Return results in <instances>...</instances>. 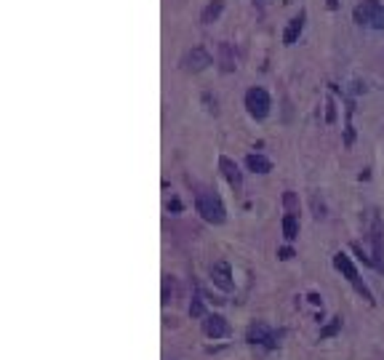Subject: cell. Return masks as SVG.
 <instances>
[{
  "instance_id": "18",
  "label": "cell",
  "mask_w": 384,
  "mask_h": 360,
  "mask_svg": "<svg viewBox=\"0 0 384 360\" xmlns=\"http://www.w3.org/2000/svg\"><path fill=\"white\" fill-rule=\"evenodd\" d=\"M283 206H286V214H299V200L293 192H286L283 195Z\"/></svg>"
},
{
  "instance_id": "17",
  "label": "cell",
  "mask_w": 384,
  "mask_h": 360,
  "mask_svg": "<svg viewBox=\"0 0 384 360\" xmlns=\"http://www.w3.org/2000/svg\"><path fill=\"white\" fill-rule=\"evenodd\" d=\"M173 296V278L171 275H163V304H168Z\"/></svg>"
},
{
  "instance_id": "22",
  "label": "cell",
  "mask_w": 384,
  "mask_h": 360,
  "mask_svg": "<svg viewBox=\"0 0 384 360\" xmlns=\"http://www.w3.org/2000/svg\"><path fill=\"white\" fill-rule=\"evenodd\" d=\"M278 256H281V259H291V256H293V251L291 249H281V251H278Z\"/></svg>"
},
{
  "instance_id": "23",
  "label": "cell",
  "mask_w": 384,
  "mask_h": 360,
  "mask_svg": "<svg viewBox=\"0 0 384 360\" xmlns=\"http://www.w3.org/2000/svg\"><path fill=\"white\" fill-rule=\"evenodd\" d=\"M168 211H182V203H179V200H171V203H168Z\"/></svg>"
},
{
  "instance_id": "13",
  "label": "cell",
  "mask_w": 384,
  "mask_h": 360,
  "mask_svg": "<svg viewBox=\"0 0 384 360\" xmlns=\"http://www.w3.org/2000/svg\"><path fill=\"white\" fill-rule=\"evenodd\" d=\"M281 224H283V238L288 240V243L299 238V216H296V214H286Z\"/></svg>"
},
{
  "instance_id": "21",
  "label": "cell",
  "mask_w": 384,
  "mask_h": 360,
  "mask_svg": "<svg viewBox=\"0 0 384 360\" xmlns=\"http://www.w3.org/2000/svg\"><path fill=\"white\" fill-rule=\"evenodd\" d=\"M307 301H310V304H315V307H323V299H320V294H310V296H307Z\"/></svg>"
},
{
  "instance_id": "8",
  "label": "cell",
  "mask_w": 384,
  "mask_h": 360,
  "mask_svg": "<svg viewBox=\"0 0 384 360\" xmlns=\"http://www.w3.org/2000/svg\"><path fill=\"white\" fill-rule=\"evenodd\" d=\"M203 334L208 336V339H222V336H227L230 334V326H227V320L222 318V315H206V320H203Z\"/></svg>"
},
{
  "instance_id": "11",
  "label": "cell",
  "mask_w": 384,
  "mask_h": 360,
  "mask_svg": "<svg viewBox=\"0 0 384 360\" xmlns=\"http://www.w3.org/2000/svg\"><path fill=\"white\" fill-rule=\"evenodd\" d=\"M302 27H304V14H299L296 19L288 21V27H286V32H283V43H286V46H293V43H296V38L302 35Z\"/></svg>"
},
{
  "instance_id": "7",
  "label": "cell",
  "mask_w": 384,
  "mask_h": 360,
  "mask_svg": "<svg viewBox=\"0 0 384 360\" xmlns=\"http://www.w3.org/2000/svg\"><path fill=\"white\" fill-rule=\"evenodd\" d=\"M211 280L216 289L222 291H233V267L227 261H213L211 264Z\"/></svg>"
},
{
  "instance_id": "2",
  "label": "cell",
  "mask_w": 384,
  "mask_h": 360,
  "mask_svg": "<svg viewBox=\"0 0 384 360\" xmlns=\"http://www.w3.org/2000/svg\"><path fill=\"white\" fill-rule=\"evenodd\" d=\"M355 21L363 27H374V30H384V6L379 0H363L360 6H355Z\"/></svg>"
},
{
  "instance_id": "9",
  "label": "cell",
  "mask_w": 384,
  "mask_h": 360,
  "mask_svg": "<svg viewBox=\"0 0 384 360\" xmlns=\"http://www.w3.org/2000/svg\"><path fill=\"white\" fill-rule=\"evenodd\" d=\"M219 171H222L224 179L230 181V187H235V190H241L243 174H241V169H238V163H235L233 158H227V155H222V158H219Z\"/></svg>"
},
{
  "instance_id": "19",
  "label": "cell",
  "mask_w": 384,
  "mask_h": 360,
  "mask_svg": "<svg viewBox=\"0 0 384 360\" xmlns=\"http://www.w3.org/2000/svg\"><path fill=\"white\" fill-rule=\"evenodd\" d=\"M190 315H192V318H203V315H206V307H203V299H201V296H195V299H192Z\"/></svg>"
},
{
  "instance_id": "1",
  "label": "cell",
  "mask_w": 384,
  "mask_h": 360,
  "mask_svg": "<svg viewBox=\"0 0 384 360\" xmlns=\"http://www.w3.org/2000/svg\"><path fill=\"white\" fill-rule=\"evenodd\" d=\"M195 209H198V214H201L208 224H222V221L227 219L224 203L216 192H208V190L198 192V198H195Z\"/></svg>"
},
{
  "instance_id": "5",
  "label": "cell",
  "mask_w": 384,
  "mask_h": 360,
  "mask_svg": "<svg viewBox=\"0 0 384 360\" xmlns=\"http://www.w3.org/2000/svg\"><path fill=\"white\" fill-rule=\"evenodd\" d=\"M371 243H374V254H371L374 267H376V272H382V275H384V227H382V219H379V216H374V227H371Z\"/></svg>"
},
{
  "instance_id": "15",
  "label": "cell",
  "mask_w": 384,
  "mask_h": 360,
  "mask_svg": "<svg viewBox=\"0 0 384 360\" xmlns=\"http://www.w3.org/2000/svg\"><path fill=\"white\" fill-rule=\"evenodd\" d=\"M246 166H248L253 174H270V171H273V163L264 158V155H248V158H246Z\"/></svg>"
},
{
  "instance_id": "16",
  "label": "cell",
  "mask_w": 384,
  "mask_h": 360,
  "mask_svg": "<svg viewBox=\"0 0 384 360\" xmlns=\"http://www.w3.org/2000/svg\"><path fill=\"white\" fill-rule=\"evenodd\" d=\"M339 331H342V318H331V323L325 329H320V339H331Z\"/></svg>"
},
{
  "instance_id": "14",
  "label": "cell",
  "mask_w": 384,
  "mask_h": 360,
  "mask_svg": "<svg viewBox=\"0 0 384 360\" xmlns=\"http://www.w3.org/2000/svg\"><path fill=\"white\" fill-rule=\"evenodd\" d=\"M219 67H222V72L235 70V56H233V46H230V43H219Z\"/></svg>"
},
{
  "instance_id": "12",
  "label": "cell",
  "mask_w": 384,
  "mask_h": 360,
  "mask_svg": "<svg viewBox=\"0 0 384 360\" xmlns=\"http://www.w3.org/2000/svg\"><path fill=\"white\" fill-rule=\"evenodd\" d=\"M222 11H224V0H211V3L203 9L201 21L203 24H211V21H216L219 16H222Z\"/></svg>"
},
{
  "instance_id": "4",
  "label": "cell",
  "mask_w": 384,
  "mask_h": 360,
  "mask_svg": "<svg viewBox=\"0 0 384 360\" xmlns=\"http://www.w3.org/2000/svg\"><path fill=\"white\" fill-rule=\"evenodd\" d=\"M246 341H248V344H262V347H267V350H275V347H278V334H275L264 320H256V323L248 326Z\"/></svg>"
},
{
  "instance_id": "3",
  "label": "cell",
  "mask_w": 384,
  "mask_h": 360,
  "mask_svg": "<svg viewBox=\"0 0 384 360\" xmlns=\"http://www.w3.org/2000/svg\"><path fill=\"white\" fill-rule=\"evenodd\" d=\"M270 94L264 89H248L246 91V110H248V115L251 118H256V120H264L267 115H270Z\"/></svg>"
},
{
  "instance_id": "6",
  "label": "cell",
  "mask_w": 384,
  "mask_h": 360,
  "mask_svg": "<svg viewBox=\"0 0 384 360\" xmlns=\"http://www.w3.org/2000/svg\"><path fill=\"white\" fill-rule=\"evenodd\" d=\"M208 64H211V56H208V51H203L201 46L187 51V54L182 56V70L184 72H201V70H206Z\"/></svg>"
},
{
  "instance_id": "20",
  "label": "cell",
  "mask_w": 384,
  "mask_h": 360,
  "mask_svg": "<svg viewBox=\"0 0 384 360\" xmlns=\"http://www.w3.org/2000/svg\"><path fill=\"white\" fill-rule=\"evenodd\" d=\"M325 120H328V123H334L336 120V107H334V101L328 99V110H325Z\"/></svg>"
},
{
  "instance_id": "10",
  "label": "cell",
  "mask_w": 384,
  "mask_h": 360,
  "mask_svg": "<svg viewBox=\"0 0 384 360\" xmlns=\"http://www.w3.org/2000/svg\"><path fill=\"white\" fill-rule=\"evenodd\" d=\"M334 267H336V270H339V272H342L344 278L350 280L353 286H355V283H358V280H360V278H358V267H355L353 259H350L347 254H342V251H339V254H336V256H334Z\"/></svg>"
}]
</instances>
